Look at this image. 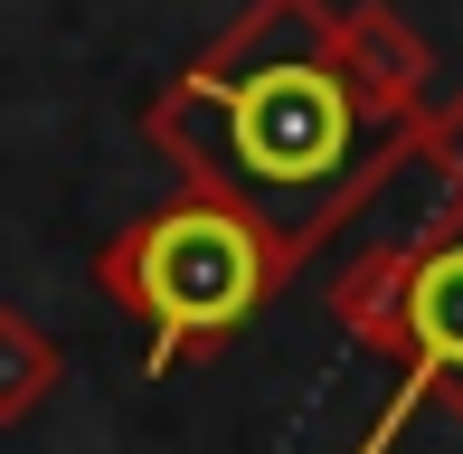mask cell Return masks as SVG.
<instances>
[{"label": "cell", "instance_id": "6da1fadb", "mask_svg": "<svg viewBox=\"0 0 463 454\" xmlns=\"http://www.w3.org/2000/svg\"><path fill=\"white\" fill-rule=\"evenodd\" d=\"M142 133L180 171V190L265 209L284 227V246L303 256V227L369 161L378 123L360 86L341 76V10L331 0H246L237 29L218 48H199L142 105Z\"/></svg>", "mask_w": 463, "mask_h": 454}, {"label": "cell", "instance_id": "7a4b0ae2", "mask_svg": "<svg viewBox=\"0 0 463 454\" xmlns=\"http://www.w3.org/2000/svg\"><path fill=\"white\" fill-rule=\"evenodd\" d=\"M303 275L284 227L246 199L180 190L171 209L133 218L95 256V284L123 322H142V379H171L199 350H227L284 284Z\"/></svg>", "mask_w": 463, "mask_h": 454}, {"label": "cell", "instance_id": "3957f363", "mask_svg": "<svg viewBox=\"0 0 463 454\" xmlns=\"http://www.w3.org/2000/svg\"><path fill=\"white\" fill-rule=\"evenodd\" d=\"M426 407L463 417V209H435V227L416 237L407 265V341H397V388L369 417L360 454H397Z\"/></svg>", "mask_w": 463, "mask_h": 454}, {"label": "cell", "instance_id": "277c9868", "mask_svg": "<svg viewBox=\"0 0 463 454\" xmlns=\"http://www.w3.org/2000/svg\"><path fill=\"white\" fill-rule=\"evenodd\" d=\"M341 76L360 86L378 133H388V123H416L435 105V57H426V38H416L388 0H350L341 10Z\"/></svg>", "mask_w": 463, "mask_h": 454}, {"label": "cell", "instance_id": "5b68a950", "mask_svg": "<svg viewBox=\"0 0 463 454\" xmlns=\"http://www.w3.org/2000/svg\"><path fill=\"white\" fill-rule=\"evenodd\" d=\"M407 265H416V237H397V246H369V256L331 284V322H341L350 341H369L378 360H397V341H407Z\"/></svg>", "mask_w": 463, "mask_h": 454}, {"label": "cell", "instance_id": "8992f818", "mask_svg": "<svg viewBox=\"0 0 463 454\" xmlns=\"http://www.w3.org/2000/svg\"><path fill=\"white\" fill-rule=\"evenodd\" d=\"M57 379H67V350H57L48 332H38L29 313H10V303H0V426L38 417Z\"/></svg>", "mask_w": 463, "mask_h": 454}, {"label": "cell", "instance_id": "52a82bcc", "mask_svg": "<svg viewBox=\"0 0 463 454\" xmlns=\"http://www.w3.org/2000/svg\"><path fill=\"white\" fill-rule=\"evenodd\" d=\"M407 133H416V171L435 180V209H463V95L426 105Z\"/></svg>", "mask_w": 463, "mask_h": 454}]
</instances>
